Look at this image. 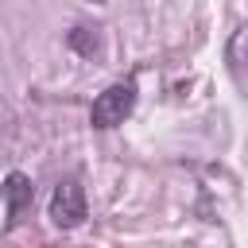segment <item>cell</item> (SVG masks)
Listing matches in <instances>:
<instances>
[{
  "label": "cell",
  "mask_w": 248,
  "mask_h": 248,
  "mask_svg": "<svg viewBox=\"0 0 248 248\" xmlns=\"http://www.w3.org/2000/svg\"><path fill=\"white\" fill-rule=\"evenodd\" d=\"M70 46H78V50H93V46H97V39H93V43H89V39H85V35H81V27H78V31H74V35H70Z\"/></svg>",
  "instance_id": "277c9868"
},
{
  "label": "cell",
  "mask_w": 248,
  "mask_h": 248,
  "mask_svg": "<svg viewBox=\"0 0 248 248\" xmlns=\"http://www.w3.org/2000/svg\"><path fill=\"white\" fill-rule=\"evenodd\" d=\"M89 217V202H85V190L78 178H62L50 194V221L58 229H78L81 221Z\"/></svg>",
  "instance_id": "7a4b0ae2"
},
{
  "label": "cell",
  "mask_w": 248,
  "mask_h": 248,
  "mask_svg": "<svg viewBox=\"0 0 248 248\" xmlns=\"http://www.w3.org/2000/svg\"><path fill=\"white\" fill-rule=\"evenodd\" d=\"M0 198H4V209H8V225H19L23 209H31V202H35V186L23 170H12L0 186Z\"/></svg>",
  "instance_id": "3957f363"
},
{
  "label": "cell",
  "mask_w": 248,
  "mask_h": 248,
  "mask_svg": "<svg viewBox=\"0 0 248 248\" xmlns=\"http://www.w3.org/2000/svg\"><path fill=\"white\" fill-rule=\"evenodd\" d=\"M132 108H136V81L132 78L112 81L105 93H97V101L89 108V124L93 128H116V124H124L132 116Z\"/></svg>",
  "instance_id": "6da1fadb"
}]
</instances>
